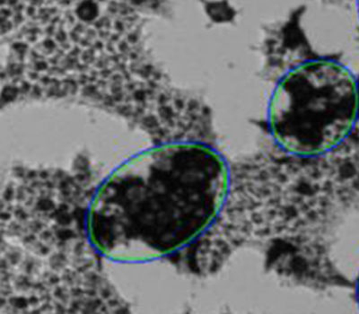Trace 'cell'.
Returning <instances> with one entry per match:
<instances>
[{
  "mask_svg": "<svg viewBox=\"0 0 359 314\" xmlns=\"http://www.w3.org/2000/svg\"><path fill=\"white\" fill-rule=\"evenodd\" d=\"M359 118V82L330 57L304 60L276 83L267 104V127L287 156L314 159L334 151Z\"/></svg>",
  "mask_w": 359,
  "mask_h": 314,
  "instance_id": "2",
  "label": "cell"
},
{
  "mask_svg": "<svg viewBox=\"0 0 359 314\" xmlns=\"http://www.w3.org/2000/svg\"><path fill=\"white\" fill-rule=\"evenodd\" d=\"M358 15H359V2L358 3Z\"/></svg>",
  "mask_w": 359,
  "mask_h": 314,
  "instance_id": "4",
  "label": "cell"
},
{
  "mask_svg": "<svg viewBox=\"0 0 359 314\" xmlns=\"http://www.w3.org/2000/svg\"><path fill=\"white\" fill-rule=\"evenodd\" d=\"M226 156L208 144L156 147L125 163L95 198L93 219H114L152 207L160 214L161 254L191 245L213 226L229 201Z\"/></svg>",
  "mask_w": 359,
  "mask_h": 314,
  "instance_id": "1",
  "label": "cell"
},
{
  "mask_svg": "<svg viewBox=\"0 0 359 314\" xmlns=\"http://www.w3.org/2000/svg\"><path fill=\"white\" fill-rule=\"evenodd\" d=\"M357 294H358V303H359V278H358V281Z\"/></svg>",
  "mask_w": 359,
  "mask_h": 314,
  "instance_id": "3",
  "label": "cell"
}]
</instances>
